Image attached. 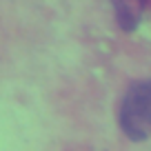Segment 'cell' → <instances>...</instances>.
Instances as JSON below:
<instances>
[{
	"instance_id": "cell-1",
	"label": "cell",
	"mask_w": 151,
	"mask_h": 151,
	"mask_svg": "<svg viewBox=\"0 0 151 151\" xmlns=\"http://www.w3.org/2000/svg\"><path fill=\"white\" fill-rule=\"evenodd\" d=\"M120 129L133 142L151 138V80H138L120 104Z\"/></svg>"
},
{
	"instance_id": "cell-2",
	"label": "cell",
	"mask_w": 151,
	"mask_h": 151,
	"mask_svg": "<svg viewBox=\"0 0 151 151\" xmlns=\"http://www.w3.org/2000/svg\"><path fill=\"white\" fill-rule=\"evenodd\" d=\"M149 0H113L116 22L122 31H136Z\"/></svg>"
}]
</instances>
